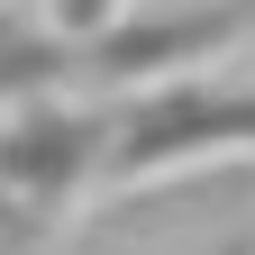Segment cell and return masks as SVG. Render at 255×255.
Segmentation results:
<instances>
[{
	"instance_id": "cell-1",
	"label": "cell",
	"mask_w": 255,
	"mask_h": 255,
	"mask_svg": "<svg viewBox=\"0 0 255 255\" xmlns=\"http://www.w3.org/2000/svg\"><path fill=\"white\" fill-rule=\"evenodd\" d=\"M82 137H91V128H73V119H37V128H18V137L0 146V173H9V182H27V191H55V182L91 155Z\"/></svg>"
}]
</instances>
